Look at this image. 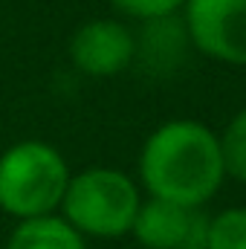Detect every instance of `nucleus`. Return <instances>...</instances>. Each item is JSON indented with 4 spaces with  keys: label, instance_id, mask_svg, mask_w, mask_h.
Returning <instances> with one entry per match:
<instances>
[{
    "label": "nucleus",
    "instance_id": "1",
    "mask_svg": "<svg viewBox=\"0 0 246 249\" xmlns=\"http://www.w3.org/2000/svg\"><path fill=\"white\" fill-rule=\"evenodd\" d=\"M226 180L217 133L197 119H171L151 130L139 151L148 197L203 209Z\"/></svg>",
    "mask_w": 246,
    "mask_h": 249
},
{
    "label": "nucleus",
    "instance_id": "2",
    "mask_svg": "<svg viewBox=\"0 0 246 249\" xmlns=\"http://www.w3.org/2000/svg\"><path fill=\"white\" fill-rule=\"evenodd\" d=\"M142 194L133 177L119 168H84L70 174L67 191L61 197V217L78 229L84 238L116 241L130 235Z\"/></svg>",
    "mask_w": 246,
    "mask_h": 249
},
{
    "label": "nucleus",
    "instance_id": "3",
    "mask_svg": "<svg viewBox=\"0 0 246 249\" xmlns=\"http://www.w3.org/2000/svg\"><path fill=\"white\" fill-rule=\"evenodd\" d=\"M67 183V160L47 142L26 139L0 154V209L18 220L58 212Z\"/></svg>",
    "mask_w": 246,
    "mask_h": 249
},
{
    "label": "nucleus",
    "instance_id": "4",
    "mask_svg": "<svg viewBox=\"0 0 246 249\" xmlns=\"http://www.w3.org/2000/svg\"><path fill=\"white\" fill-rule=\"evenodd\" d=\"M191 47L211 61L246 67V0H185Z\"/></svg>",
    "mask_w": 246,
    "mask_h": 249
},
{
    "label": "nucleus",
    "instance_id": "5",
    "mask_svg": "<svg viewBox=\"0 0 246 249\" xmlns=\"http://www.w3.org/2000/svg\"><path fill=\"white\" fill-rule=\"evenodd\" d=\"M209 214L171 200H142L130 235L145 249H206Z\"/></svg>",
    "mask_w": 246,
    "mask_h": 249
},
{
    "label": "nucleus",
    "instance_id": "6",
    "mask_svg": "<svg viewBox=\"0 0 246 249\" xmlns=\"http://www.w3.org/2000/svg\"><path fill=\"white\" fill-rule=\"evenodd\" d=\"M136 58V35L122 20L99 18L81 23L70 38V61L78 72L110 78L124 72Z\"/></svg>",
    "mask_w": 246,
    "mask_h": 249
},
{
    "label": "nucleus",
    "instance_id": "7",
    "mask_svg": "<svg viewBox=\"0 0 246 249\" xmlns=\"http://www.w3.org/2000/svg\"><path fill=\"white\" fill-rule=\"evenodd\" d=\"M188 47H191V38L177 15L145 20V29L136 35V58L133 61H142L145 70L162 75L183 64Z\"/></svg>",
    "mask_w": 246,
    "mask_h": 249
},
{
    "label": "nucleus",
    "instance_id": "8",
    "mask_svg": "<svg viewBox=\"0 0 246 249\" xmlns=\"http://www.w3.org/2000/svg\"><path fill=\"white\" fill-rule=\"evenodd\" d=\"M6 249H87V244L78 229H72L61 214L53 212L20 220L12 229Z\"/></svg>",
    "mask_w": 246,
    "mask_h": 249
},
{
    "label": "nucleus",
    "instance_id": "9",
    "mask_svg": "<svg viewBox=\"0 0 246 249\" xmlns=\"http://www.w3.org/2000/svg\"><path fill=\"white\" fill-rule=\"evenodd\" d=\"M220 142V157H223V171L235 183L246 186V107H241L226 127L217 133Z\"/></svg>",
    "mask_w": 246,
    "mask_h": 249
},
{
    "label": "nucleus",
    "instance_id": "10",
    "mask_svg": "<svg viewBox=\"0 0 246 249\" xmlns=\"http://www.w3.org/2000/svg\"><path fill=\"white\" fill-rule=\"evenodd\" d=\"M206 249H246V206H229L209 217Z\"/></svg>",
    "mask_w": 246,
    "mask_h": 249
},
{
    "label": "nucleus",
    "instance_id": "11",
    "mask_svg": "<svg viewBox=\"0 0 246 249\" xmlns=\"http://www.w3.org/2000/svg\"><path fill=\"white\" fill-rule=\"evenodd\" d=\"M113 9H119L122 15L133 20H157V18H168L177 15L185 6V0H110Z\"/></svg>",
    "mask_w": 246,
    "mask_h": 249
}]
</instances>
